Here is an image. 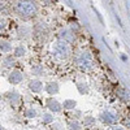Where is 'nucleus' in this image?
<instances>
[{
	"label": "nucleus",
	"instance_id": "12",
	"mask_svg": "<svg viewBox=\"0 0 130 130\" xmlns=\"http://www.w3.org/2000/svg\"><path fill=\"white\" fill-rule=\"evenodd\" d=\"M9 50H10L9 43H7V42H3V43H2V51H3V52H8Z\"/></svg>",
	"mask_w": 130,
	"mask_h": 130
},
{
	"label": "nucleus",
	"instance_id": "15",
	"mask_svg": "<svg viewBox=\"0 0 130 130\" xmlns=\"http://www.w3.org/2000/svg\"><path fill=\"white\" fill-rule=\"evenodd\" d=\"M51 121H52L51 116H50V115H46V116H44V122H51Z\"/></svg>",
	"mask_w": 130,
	"mask_h": 130
},
{
	"label": "nucleus",
	"instance_id": "11",
	"mask_svg": "<svg viewBox=\"0 0 130 130\" xmlns=\"http://www.w3.org/2000/svg\"><path fill=\"white\" fill-rule=\"evenodd\" d=\"M64 107L68 108V109H72V108L75 107V102L74 100H67V102L64 103Z\"/></svg>",
	"mask_w": 130,
	"mask_h": 130
},
{
	"label": "nucleus",
	"instance_id": "10",
	"mask_svg": "<svg viewBox=\"0 0 130 130\" xmlns=\"http://www.w3.org/2000/svg\"><path fill=\"white\" fill-rule=\"evenodd\" d=\"M25 52H26V50H25L24 46H18V47L14 50V56H16V57H21V56L25 55Z\"/></svg>",
	"mask_w": 130,
	"mask_h": 130
},
{
	"label": "nucleus",
	"instance_id": "13",
	"mask_svg": "<svg viewBox=\"0 0 130 130\" xmlns=\"http://www.w3.org/2000/svg\"><path fill=\"white\" fill-rule=\"evenodd\" d=\"M70 130H81V125L78 122H72L70 124Z\"/></svg>",
	"mask_w": 130,
	"mask_h": 130
},
{
	"label": "nucleus",
	"instance_id": "8",
	"mask_svg": "<svg viewBox=\"0 0 130 130\" xmlns=\"http://www.w3.org/2000/svg\"><path fill=\"white\" fill-rule=\"evenodd\" d=\"M47 105H48V108L51 111H53V112H59L61 108H60V104L56 102V100H53V99H50L48 100V103H47Z\"/></svg>",
	"mask_w": 130,
	"mask_h": 130
},
{
	"label": "nucleus",
	"instance_id": "2",
	"mask_svg": "<svg viewBox=\"0 0 130 130\" xmlns=\"http://www.w3.org/2000/svg\"><path fill=\"white\" fill-rule=\"evenodd\" d=\"M75 62H77V65L83 70H87V69L92 68V57L89 52L79 53L77 56V59H75Z\"/></svg>",
	"mask_w": 130,
	"mask_h": 130
},
{
	"label": "nucleus",
	"instance_id": "5",
	"mask_svg": "<svg viewBox=\"0 0 130 130\" xmlns=\"http://www.w3.org/2000/svg\"><path fill=\"white\" fill-rule=\"evenodd\" d=\"M22 78H24V75H22V73H21L20 70H13L12 73L9 74V77H8L9 82H10V83H13V85L20 83L21 81H22Z\"/></svg>",
	"mask_w": 130,
	"mask_h": 130
},
{
	"label": "nucleus",
	"instance_id": "16",
	"mask_svg": "<svg viewBox=\"0 0 130 130\" xmlns=\"http://www.w3.org/2000/svg\"><path fill=\"white\" fill-rule=\"evenodd\" d=\"M111 130H124V129H121V127H112Z\"/></svg>",
	"mask_w": 130,
	"mask_h": 130
},
{
	"label": "nucleus",
	"instance_id": "4",
	"mask_svg": "<svg viewBox=\"0 0 130 130\" xmlns=\"http://www.w3.org/2000/svg\"><path fill=\"white\" fill-rule=\"evenodd\" d=\"M100 120H102L104 124L112 125V124L117 122L118 117H117V115H116V113H113V112H109V111H107V112L102 113V116H100Z\"/></svg>",
	"mask_w": 130,
	"mask_h": 130
},
{
	"label": "nucleus",
	"instance_id": "7",
	"mask_svg": "<svg viewBox=\"0 0 130 130\" xmlns=\"http://www.w3.org/2000/svg\"><path fill=\"white\" fill-rule=\"evenodd\" d=\"M29 86H30V90L34 91V92H39V91H42V89H43V87H42V86H43L42 82H40V81H37V79H35V81H31Z\"/></svg>",
	"mask_w": 130,
	"mask_h": 130
},
{
	"label": "nucleus",
	"instance_id": "3",
	"mask_svg": "<svg viewBox=\"0 0 130 130\" xmlns=\"http://www.w3.org/2000/svg\"><path fill=\"white\" fill-rule=\"evenodd\" d=\"M69 46L67 42L64 40H59L55 46H53V53L60 57V59H68L69 57Z\"/></svg>",
	"mask_w": 130,
	"mask_h": 130
},
{
	"label": "nucleus",
	"instance_id": "14",
	"mask_svg": "<svg viewBox=\"0 0 130 130\" xmlns=\"http://www.w3.org/2000/svg\"><path fill=\"white\" fill-rule=\"evenodd\" d=\"M35 115H37L35 109H29V111H26V116H27V117H34Z\"/></svg>",
	"mask_w": 130,
	"mask_h": 130
},
{
	"label": "nucleus",
	"instance_id": "17",
	"mask_svg": "<svg viewBox=\"0 0 130 130\" xmlns=\"http://www.w3.org/2000/svg\"><path fill=\"white\" fill-rule=\"evenodd\" d=\"M43 2H44L46 4H50V3H51V0H43Z\"/></svg>",
	"mask_w": 130,
	"mask_h": 130
},
{
	"label": "nucleus",
	"instance_id": "6",
	"mask_svg": "<svg viewBox=\"0 0 130 130\" xmlns=\"http://www.w3.org/2000/svg\"><path fill=\"white\" fill-rule=\"evenodd\" d=\"M60 40H64V42H67V43H72L74 40V34L72 31L69 30H62L60 32V35H59Z\"/></svg>",
	"mask_w": 130,
	"mask_h": 130
},
{
	"label": "nucleus",
	"instance_id": "1",
	"mask_svg": "<svg viewBox=\"0 0 130 130\" xmlns=\"http://www.w3.org/2000/svg\"><path fill=\"white\" fill-rule=\"evenodd\" d=\"M16 13L22 17V18H29L32 17L37 12V5L32 0H20L14 7Z\"/></svg>",
	"mask_w": 130,
	"mask_h": 130
},
{
	"label": "nucleus",
	"instance_id": "9",
	"mask_svg": "<svg viewBox=\"0 0 130 130\" xmlns=\"http://www.w3.org/2000/svg\"><path fill=\"white\" fill-rule=\"evenodd\" d=\"M46 91L48 92V94H51V95H53V94H56L57 91H59V86H57V83H48L47 86H46Z\"/></svg>",
	"mask_w": 130,
	"mask_h": 130
}]
</instances>
